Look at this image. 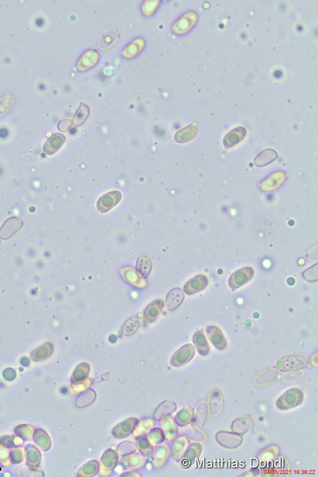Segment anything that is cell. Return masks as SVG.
I'll use <instances>...</instances> for the list:
<instances>
[{
  "label": "cell",
  "mask_w": 318,
  "mask_h": 477,
  "mask_svg": "<svg viewBox=\"0 0 318 477\" xmlns=\"http://www.w3.org/2000/svg\"><path fill=\"white\" fill-rule=\"evenodd\" d=\"M189 444V441L186 437H181L172 445V457H174L176 460H179L184 456Z\"/></svg>",
  "instance_id": "7402d4cb"
},
{
  "label": "cell",
  "mask_w": 318,
  "mask_h": 477,
  "mask_svg": "<svg viewBox=\"0 0 318 477\" xmlns=\"http://www.w3.org/2000/svg\"><path fill=\"white\" fill-rule=\"evenodd\" d=\"M185 295L183 291L179 288H174L168 293L166 298L167 310H176L183 302Z\"/></svg>",
  "instance_id": "d6986e66"
},
{
  "label": "cell",
  "mask_w": 318,
  "mask_h": 477,
  "mask_svg": "<svg viewBox=\"0 0 318 477\" xmlns=\"http://www.w3.org/2000/svg\"><path fill=\"white\" fill-rule=\"evenodd\" d=\"M134 457H135V456H133V462L135 461V459L134 458ZM130 463H131V462H132V461H130ZM133 466H134V463H133Z\"/></svg>",
  "instance_id": "74e56055"
},
{
  "label": "cell",
  "mask_w": 318,
  "mask_h": 477,
  "mask_svg": "<svg viewBox=\"0 0 318 477\" xmlns=\"http://www.w3.org/2000/svg\"><path fill=\"white\" fill-rule=\"evenodd\" d=\"M198 132V126L196 123H191V124L178 131L174 135V140L177 143H187L194 139Z\"/></svg>",
  "instance_id": "9a60e30c"
},
{
  "label": "cell",
  "mask_w": 318,
  "mask_h": 477,
  "mask_svg": "<svg viewBox=\"0 0 318 477\" xmlns=\"http://www.w3.org/2000/svg\"><path fill=\"white\" fill-rule=\"evenodd\" d=\"M207 336L217 350L222 351L226 347V341L220 329L214 326H209L206 330Z\"/></svg>",
  "instance_id": "5bb4252c"
},
{
  "label": "cell",
  "mask_w": 318,
  "mask_h": 477,
  "mask_svg": "<svg viewBox=\"0 0 318 477\" xmlns=\"http://www.w3.org/2000/svg\"><path fill=\"white\" fill-rule=\"evenodd\" d=\"M208 285V279L206 276L197 275L187 282L184 287V292L187 295H193L205 289Z\"/></svg>",
  "instance_id": "9c48e42d"
},
{
  "label": "cell",
  "mask_w": 318,
  "mask_h": 477,
  "mask_svg": "<svg viewBox=\"0 0 318 477\" xmlns=\"http://www.w3.org/2000/svg\"><path fill=\"white\" fill-rule=\"evenodd\" d=\"M21 220L12 217L7 220L0 229V238L8 239L14 236L23 227Z\"/></svg>",
  "instance_id": "8fae6325"
},
{
  "label": "cell",
  "mask_w": 318,
  "mask_h": 477,
  "mask_svg": "<svg viewBox=\"0 0 318 477\" xmlns=\"http://www.w3.org/2000/svg\"><path fill=\"white\" fill-rule=\"evenodd\" d=\"M164 301L161 299H158L150 303L147 306L144 312V321L145 323L154 322L159 317L160 314L164 308Z\"/></svg>",
  "instance_id": "4fadbf2b"
},
{
  "label": "cell",
  "mask_w": 318,
  "mask_h": 477,
  "mask_svg": "<svg viewBox=\"0 0 318 477\" xmlns=\"http://www.w3.org/2000/svg\"><path fill=\"white\" fill-rule=\"evenodd\" d=\"M195 353L196 351L194 345L187 343L175 353L172 358L171 365L174 367H180L186 364L194 357Z\"/></svg>",
  "instance_id": "52a82bcc"
},
{
  "label": "cell",
  "mask_w": 318,
  "mask_h": 477,
  "mask_svg": "<svg viewBox=\"0 0 318 477\" xmlns=\"http://www.w3.org/2000/svg\"><path fill=\"white\" fill-rule=\"evenodd\" d=\"M16 99L12 95H6L0 98V117L6 115L13 107Z\"/></svg>",
  "instance_id": "1f68e13d"
},
{
  "label": "cell",
  "mask_w": 318,
  "mask_h": 477,
  "mask_svg": "<svg viewBox=\"0 0 318 477\" xmlns=\"http://www.w3.org/2000/svg\"><path fill=\"white\" fill-rule=\"evenodd\" d=\"M266 450H267V452L264 450L263 452H262L260 455L259 454V459H260L261 460H270V459L275 458L280 453V449L278 448V447H268Z\"/></svg>",
  "instance_id": "8d00e7d4"
},
{
  "label": "cell",
  "mask_w": 318,
  "mask_h": 477,
  "mask_svg": "<svg viewBox=\"0 0 318 477\" xmlns=\"http://www.w3.org/2000/svg\"><path fill=\"white\" fill-rule=\"evenodd\" d=\"M254 275L253 269L250 267H246L234 272L229 279V285L232 290H235L245 285L252 279Z\"/></svg>",
  "instance_id": "277c9868"
},
{
  "label": "cell",
  "mask_w": 318,
  "mask_h": 477,
  "mask_svg": "<svg viewBox=\"0 0 318 477\" xmlns=\"http://www.w3.org/2000/svg\"><path fill=\"white\" fill-rule=\"evenodd\" d=\"M140 326V321L139 318L133 317L129 319V320L124 323L122 329L124 330L125 335H130L133 334L135 331L138 329Z\"/></svg>",
  "instance_id": "d6a6232c"
},
{
  "label": "cell",
  "mask_w": 318,
  "mask_h": 477,
  "mask_svg": "<svg viewBox=\"0 0 318 477\" xmlns=\"http://www.w3.org/2000/svg\"><path fill=\"white\" fill-rule=\"evenodd\" d=\"M246 135V131L245 128L240 127L234 128L224 138L223 145L226 148L233 147L241 142L245 138Z\"/></svg>",
  "instance_id": "e0dca14e"
},
{
  "label": "cell",
  "mask_w": 318,
  "mask_h": 477,
  "mask_svg": "<svg viewBox=\"0 0 318 477\" xmlns=\"http://www.w3.org/2000/svg\"><path fill=\"white\" fill-rule=\"evenodd\" d=\"M223 397L220 390L214 389L210 394V412L214 416H218L221 412L223 405Z\"/></svg>",
  "instance_id": "ffe728a7"
},
{
  "label": "cell",
  "mask_w": 318,
  "mask_h": 477,
  "mask_svg": "<svg viewBox=\"0 0 318 477\" xmlns=\"http://www.w3.org/2000/svg\"><path fill=\"white\" fill-rule=\"evenodd\" d=\"M216 441L225 448L234 449L240 446L243 442L242 437L226 431H220L216 436Z\"/></svg>",
  "instance_id": "ba28073f"
},
{
  "label": "cell",
  "mask_w": 318,
  "mask_h": 477,
  "mask_svg": "<svg viewBox=\"0 0 318 477\" xmlns=\"http://www.w3.org/2000/svg\"><path fill=\"white\" fill-rule=\"evenodd\" d=\"M304 398L302 390L298 388H291L278 399L276 406L282 410L293 409L301 404Z\"/></svg>",
  "instance_id": "6da1fadb"
},
{
  "label": "cell",
  "mask_w": 318,
  "mask_h": 477,
  "mask_svg": "<svg viewBox=\"0 0 318 477\" xmlns=\"http://www.w3.org/2000/svg\"><path fill=\"white\" fill-rule=\"evenodd\" d=\"M120 273L122 278L127 283L137 288H144L147 285L146 278L131 267H124L120 269Z\"/></svg>",
  "instance_id": "5b68a950"
},
{
  "label": "cell",
  "mask_w": 318,
  "mask_h": 477,
  "mask_svg": "<svg viewBox=\"0 0 318 477\" xmlns=\"http://www.w3.org/2000/svg\"><path fill=\"white\" fill-rule=\"evenodd\" d=\"M253 426V421L250 417H241L233 422L232 429L234 432L238 433H245L251 427Z\"/></svg>",
  "instance_id": "603a6c76"
},
{
  "label": "cell",
  "mask_w": 318,
  "mask_h": 477,
  "mask_svg": "<svg viewBox=\"0 0 318 477\" xmlns=\"http://www.w3.org/2000/svg\"><path fill=\"white\" fill-rule=\"evenodd\" d=\"M165 421L166 422H164L163 428L166 431L165 432L167 435V439L169 438V440L174 439L177 435V432H178L176 425H175L171 417H167Z\"/></svg>",
  "instance_id": "836d02e7"
},
{
  "label": "cell",
  "mask_w": 318,
  "mask_h": 477,
  "mask_svg": "<svg viewBox=\"0 0 318 477\" xmlns=\"http://www.w3.org/2000/svg\"><path fill=\"white\" fill-rule=\"evenodd\" d=\"M160 0H146L143 2L142 5V12L145 16L150 17L152 16L159 9Z\"/></svg>",
  "instance_id": "4dcf8cb0"
},
{
  "label": "cell",
  "mask_w": 318,
  "mask_h": 477,
  "mask_svg": "<svg viewBox=\"0 0 318 477\" xmlns=\"http://www.w3.org/2000/svg\"><path fill=\"white\" fill-rule=\"evenodd\" d=\"M193 342L197 352L202 356H206L209 352V346L208 340L203 330L198 331L195 333Z\"/></svg>",
  "instance_id": "44dd1931"
},
{
  "label": "cell",
  "mask_w": 318,
  "mask_h": 477,
  "mask_svg": "<svg viewBox=\"0 0 318 477\" xmlns=\"http://www.w3.org/2000/svg\"><path fill=\"white\" fill-rule=\"evenodd\" d=\"M286 180V175L283 172L273 173L267 179L261 183L260 187L265 191H270L280 187Z\"/></svg>",
  "instance_id": "2e32d148"
},
{
  "label": "cell",
  "mask_w": 318,
  "mask_h": 477,
  "mask_svg": "<svg viewBox=\"0 0 318 477\" xmlns=\"http://www.w3.org/2000/svg\"><path fill=\"white\" fill-rule=\"evenodd\" d=\"M198 19V16L196 12H187L174 22L172 26V30L179 35H184L196 26Z\"/></svg>",
  "instance_id": "7a4b0ae2"
},
{
  "label": "cell",
  "mask_w": 318,
  "mask_h": 477,
  "mask_svg": "<svg viewBox=\"0 0 318 477\" xmlns=\"http://www.w3.org/2000/svg\"><path fill=\"white\" fill-rule=\"evenodd\" d=\"M100 54L95 49H90L83 53L76 63V68L80 71H87L98 63Z\"/></svg>",
  "instance_id": "8992f818"
},
{
  "label": "cell",
  "mask_w": 318,
  "mask_h": 477,
  "mask_svg": "<svg viewBox=\"0 0 318 477\" xmlns=\"http://www.w3.org/2000/svg\"><path fill=\"white\" fill-rule=\"evenodd\" d=\"M152 264L151 259L149 256L147 255H142L138 259L137 264V270L144 275L145 278L149 275L151 272Z\"/></svg>",
  "instance_id": "4316f807"
},
{
  "label": "cell",
  "mask_w": 318,
  "mask_h": 477,
  "mask_svg": "<svg viewBox=\"0 0 318 477\" xmlns=\"http://www.w3.org/2000/svg\"><path fill=\"white\" fill-rule=\"evenodd\" d=\"M135 419H130L127 421L122 422L115 427L113 429V432L117 433L118 438H125V436L130 433L133 426H134Z\"/></svg>",
  "instance_id": "f1b7e54d"
},
{
  "label": "cell",
  "mask_w": 318,
  "mask_h": 477,
  "mask_svg": "<svg viewBox=\"0 0 318 477\" xmlns=\"http://www.w3.org/2000/svg\"><path fill=\"white\" fill-rule=\"evenodd\" d=\"M118 39L117 33L115 31H111L105 34L100 40V46L103 49H107L113 46Z\"/></svg>",
  "instance_id": "e575fe53"
},
{
  "label": "cell",
  "mask_w": 318,
  "mask_h": 477,
  "mask_svg": "<svg viewBox=\"0 0 318 477\" xmlns=\"http://www.w3.org/2000/svg\"><path fill=\"white\" fill-rule=\"evenodd\" d=\"M202 451L201 445L198 443L192 444L187 451L186 456V459L189 462L194 460L197 457L200 456Z\"/></svg>",
  "instance_id": "d590c367"
},
{
  "label": "cell",
  "mask_w": 318,
  "mask_h": 477,
  "mask_svg": "<svg viewBox=\"0 0 318 477\" xmlns=\"http://www.w3.org/2000/svg\"><path fill=\"white\" fill-rule=\"evenodd\" d=\"M307 362V358L304 355H288L278 360L277 367L283 372L292 371L306 367Z\"/></svg>",
  "instance_id": "3957f363"
},
{
  "label": "cell",
  "mask_w": 318,
  "mask_h": 477,
  "mask_svg": "<svg viewBox=\"0 0 318 477\" xmlns=\"http://www.w3.org/2000/svg\"><path fill=\"white\" fill-rule=\"evenodd\" d=\"M89 115V108L84 104L81 103L78 109L76 111L73 119L74 126L82 124Z\"/></svg>",
  "instance_id": "f546056e"
},
{
  "label": "cell",
  "mask_w": 318,
  "mask_h": 477,
  "mask_svg": "<svg viewBox=\"0 0 318 477\" xmlns=\"http://www.w3.org/2000/svg\"><path fill=\"white\" fill-rule=\"evenodd\" d=\"M118 459V456L115 452L111 451L108 450L103 456L102 459V466H103V471H107V474L110 473L111 471L114 468L115 464Z\"/></svg>",
  "instance_id": "d4e9b609"
},
{
  "label": "cell",
  "mask_w": 318,
  "mask_h": 477,
  "mask_svg": "<svg viewBox=\"0 0 318 477\" xmlns=\"http://www.w3.org/2000/svg\"><path fill=\"white\" fill-rule=\"evenodd\" d=\"M277 375L278 371L276 368H268L256 376L255 382L258 385L267 384L275 380Z\"/></svg>",
  "instance_id": "cb8c5ba5"
},
{
  "label": "cell",
  "mask_w": 318,
  "mask_h": 477,
  "mask_svg": "<svg viewBox=\"0 0 318 477\" xmlns=\"http://www.w3.org/2000/svg\"><path fill=\"white\" fill-rule=\"evenodd\" d=\"M278 155L275 151L272 150H266L261 153L260 155L256 157L255 160V163L257 166H263V165L269 164L273 160H275Z\"/></svg>",
  "instance_id": "83f0119b"
},
{
  "label": "cell",
  "mask_w": 318,
  "mask_h": 477,
  "mask_svg": "<svg viewBox=\"0 0 318 477\" xmlns=\"http://www.w3.org/2000/svg\"><path fill=\"white\" fill-rule=\"evenodd\" d=\"M65 142V137L60 133L54 135L44 145L43 150L47 154L52 155L58 152Z\"/></svg>",
  "instance_id": "ac0fdd59"
},
{
  "label": "cell",
  "mask_w": 318,
  "mask_h": 477,
  "mask_svg": "<svg viewBox=\"0 0 318 477\" xmlns=\"http://www.w3.org/2000/svg\"><path fill=\"white\" fill-rule=\"evenodd\" d=\"M121 194L118 191L111 192L105 194L98 201L97 207L99 211L102 212L109 211L118 203L121 199Z\"/></svg>",
  "instance_id": "30bf717a"
},
{
  "label": "cell",
  "mask_w": 318,
  "mask_h": 477,
  "mask_svg": "<svg viewBox=\"0 0 318 477\" xmlns=\"http://www.w3.org/2000/svg\"><path fill=\"white\" fill-rule=\"evenodd\" d=\"M194 410L191 407H186L176 415V421L179 426H185L190 423L194 419Z\"/></svg>",
  "instance_id": "484cf974"
},
{
  "label": "cell",
  "mask_w": 318,
  "mask_h": 477,
  "mask_svg": "<svg viewBox=\"0 0 318 477\" xmlns=\"http://www.w3.org/2000/svg\"><path fill=\"white\" fill-rule=\"evenodd\" d=\"M146 46V41L143 38H137L125 46L121 52L125 58L133 59L142 53Z\"/></svg>",
  "instance_id": "7c38bea8"
}]
</instances>
